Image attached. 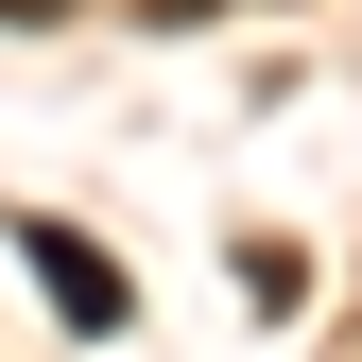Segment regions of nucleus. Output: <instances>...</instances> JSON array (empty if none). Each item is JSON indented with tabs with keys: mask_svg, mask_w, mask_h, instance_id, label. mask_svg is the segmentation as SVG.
Masks as SVG:
<instances>
[{
	"mask_svg": "<svg viewBox=\"0 0 362 362\" xmlns=\"http://www.w3.org/2000/svg\"><path fill=\"white\" fill-rule=\"evenodd\" d=\"M18 259L52 276V310H69V328H139V293H121V259H104V242H69V224H18Z\"/></svg>",
	"mask_w": 362,
	"mask_h": 362,
	"instance_id": "f257e3e1",
	"label": "nucleus"
},
{
	"mask_svg": "<svg viewBox=\"0 0 362 362\" xmlns=\"http://www.w3.org/2000/svg\"><path fill=\"white\" fill-rule=\"evenodd\" d=\"M139 18H156V35H190V18H207V0H139Z\"/></svg>",
	"mask_w": 362,
	"mask_h": 362,
	"instance_id": "f03ea898",
	"label": "nucleus"
},
{
	"mask_svg": "<svg viewBox=\"0 0 362 362\" xmlns=\"http://www.w3.org/2000/svg\"><path fill=\"white\" fill-rule=\"evenodd\" d=\"M0 18H52V0H0Z\"/></svg>",
	"mask_w": 362,
	"mask_h": 362,
	"instance_id": "7ed1b4c3",
	"label": "nucleus"
}]
</instances>
